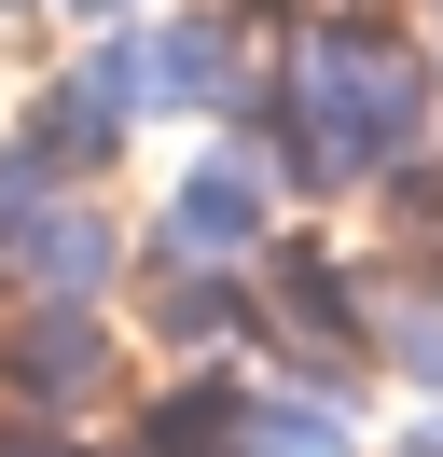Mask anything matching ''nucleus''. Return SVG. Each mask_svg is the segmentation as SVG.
I'll return each mask as SVG.
<instances>
[{
    "label": "nucleus",
    "instance_id": "nucleus-1",
    "mask_svg": "<svg viewBox=\"0 0 443 457\" xmlns=\"http://www.w3.org/2000/svg\"><path fill=\"white\" fill-rule=\"evenodd\" d=\"M249 139L277 153L291 208H360L374 180H402L415 153H443V42L402 0H347V14H277V97L249 112Z\"/></svg>",
    "mask_w": 443,
    "mask_h": 457
},
{
    "label": "nucleus",
    "instance_id": "nucleus-2",
    "mask_svg": "<svg viewBox=\"0 0 443 457\" xmlns=\"http://www.w3.org/2000/svg\"><path fill=\"white\" fill-rule=\"evenodd\" d=\"M291 180H277V153L249 139V125H194V153L138 195V263H222V278H249V263L291 236Z\"/></svg>",
    "mask_w": 443,
    "mask_h": 457
},
{
    "label": "nucleus",
    "instance_id": "nucleus-3",
    "mask_svg": "<svg viewBox=\"0 0 443 457\" xmlns=\"http://www.w3.org/2000/svg\"><path fill=\"white\" fill-rule=\"evenodd\" d=\"M138 388V333L125 305H0V416H55V429H111Z\"/></svg>",
    "mask_w": 443,
    "mask_h": 457
},
{
    "label": "nucleus",
    "instance_id": "nucleus-4",
    "mask_svg": "<svg viewBox=\"0 0 443 457\" xmlns=\"http://www.w3.org/2000/svg\"><path fill=\"white\" fill-rule=\"evenodd\" d=\"M125 278H138V208L83 195V180H55L0 236V305H125Z\"/></svg>",
    "mask_w": 443,
    "mask_h": 457
},
{
    "label": "nucleus",
    "instance_id": "nucleus-5",
    "mask_svg": "<svg viewBox=\"0 0 443 457\" xmlns=\"http://www.w3.org/2000/svg\"><path fill=\"white\" fill-rule=\"evenodd\" d=\"M111 444L125 457H249V361H138Z\"/></svg>",
    "mask_w": 443,
    "mask_h": 457
},
{
    "label": "nucleus",
    "instance_id": "nucleus-6",
    "mask_svg": "<svg viewBox=\"0 0 443 457\" xmlns=\"http://www.w3.org/2000/svg\"><path fill=\"white\" fill-rule=\"evenodd\" d=\"M125 333H138V361H249L263 305L222 263H138L125 278Z\"/></svg>",
    "mask_w": 443,
    "mask_h": 457
},
{
    "label": "nucleus",
    "instance_id": "nucleus-7",
    "mask_svg": "<svg viewBox=\"0 0 443 457\" xmlns=\"http://www.w3.org/2000/svg\"><path fill=\"white\" fill-rule=\"evenodd\" d=\"M0 125H14L28 153H42V180H83V195H111V180L138 167V125L111 112L97 84H83V56L28 70V84H14V112H0Z\"/></svg>",
    "mask_w": 443,
    "mask_h": 457
},
{
    "label": "nucleus",
    "instance_id": "nucleus-8",
    "mask_svg": "<svg viewBox=\"0 0 443 457\" xmlns=\"http://www.w3.org/2000/svg\"><path fill=\"white\" fill-rule=\"evenodd\" d=\"M374 388L443 402V250L374 263Z\"/></svg>",
    "mask_w": 443,
    "mask_h": 457
},
{
    "label": "nucleus",
    "instance_id": "nucleus-9",
    "mask_svg": "<svg viewBox=\"0 0 443 457\" xmlns=\"http://www.w3.org/2000/svg\"><path fill=\"white\" fill-rule=\"evenodd\" d=\"M360 402H374V388H319V374L249 361V457H374Z\"/></svg>",
    "mask_w": 443,
    "mask_h": 457
},
{
    "label": "nucleus",
    "instance_id": "nucleus-10",
    "mask_svg": "<svg viewBox=\"0 0 443 457\" xmlns=\"http://www.w3.org/2000/svg\"><path fill=\"white\" fill-rule=\"evenodd\" d=\"M70 56H83V84H97L111 112L138 125V139H166V29H153V14H125V29H83Z\"/></svg>",
    "mask_w": 443,
    "mask_h": 457
},
{
    "label": "nucleus",
    "instance_id": "nucleus-11",
    "mask_svg": "<svg viewBox=\"0 0 443 457\" xmlns=\"http://www.w3.org/2000/svg\"><path fill=\"white\" fill-rule=\"evenodd\" d=\"M111 429H55V416H0V457H97Z\"/></svg>",
    "mask_w": 443,
    "mask_h": 457
},
{
    "label": "nucleus",
    "instance_id": "nucleus-12",
    "mask_svg": "<svg viewBox=\"0 0 443 457\" xmlns=\"http://www.w3.org/2000/svg\"><path fill=\"white\" fill-rule=\"evenodd\" d=\"M125 14H153V0H55V29H70V42H83V29H125Z\"/></svg>",
    "mask_w": 443,
    "mask_h": 457
},
{
    "label": "nucleus",
    "instance_id": "nucleus-13",
    "mask_svg": "<svg viewBox=\"0 0 443 457\" xmlns=\"http://www.w3.org/2000/svg\"><path fill=\"white\" fill-rule=\"evenodd\" d=\"M374 457H443V402H415V429H388Z\"/></svg>",
    "mask_w": 443,
    "mask_h": 457
},
{
    "label": "nucleus",
    "instance_id": "nucleus-14",
    "mask_svg": "<svg viewBox=\"0 0 443 457\" xmlns=\"http://www.w3.org/2000/svg\"><path fill=\"white\" fill-rule=\"evenodd\" d=\"M0 29H55V0H0Z\"/></svg>",
    "mask_w": 443,
    "mask_h": 457
},
{
    "label": "nucleus",
    "instance_id": "nucleus-15",
    "mask_svg": "<svg viewBox=\"0 0 443 457\" xmlns=\"http://www.w3.org/2000/svg\"><path fill=\"white\" fill-rule=\"evenodd\" d=\"M249 14H263V29H277V14H347V0H249Z\"/></svg>",
    "mask_w": 443,
    "mask_h": 457
},
{
    "label": "nucleus",
    "instance_id": "nucleus-16",
    "mask_svg": "<svg viewBox=\"0 0 443 457\" xmlns=\"http://www.w3.org/2000/svg\"><path fill=\"white\" fill-rule=\"evenodd\" d=\"M97 457H125V444H97Z\"/></svg>",
    "mask_w": 443,
    "mask_h": 457
}]
</instances>
